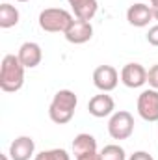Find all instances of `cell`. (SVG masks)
Returning <instances> with one entry per match:
<instances>
[{
  "mask_svg": "<svg viewBox=\"0 0 158 160\" xmlns=\"http://www.w3.org/2000/svg\"><path fill=\"white\" fill-rule=\"evenodd\" d=\"M34 160H71V155L65 149H47L37 153Z\"/></svg>",
  "mask_w": 158,
  "mask_h": 160,
  "instance_id": "cell-17",
  "label": "cell"
},
{
  "mask_svg": "<svg viewBox=\"0 0 158 160\" xmlns=\"http://www.w3.org/2000/svg\"><path fill=\"white\" fill-rule=\"evenodd\" d=\"M19 19H21V13L15 6L4 2L0 4V28H13L19 24Z\"/></svg>",
  "mask_w": 158,
  "mask_h": 160,
  "instance_id": "cell-15",
  "label": "cell"
},
{
  "mask_svg": "<svg viewBox=\"0 0 158 160\" xmlns=\"http://www.w3.org/2000/svg\"><path fill=\"white\" fill-rule=\"evenodd\" d=\"M17 56H19L21 63H22L26 69H34V67L39 65L41 60H43V50H41V47L37 45V43H34V41H26V43L21 45Z\"/></svg>",
  "mask_w": 158,
  "mask_h": 160,
  "instance_id": "cell-12",
  "label": "cell"
},
{
  "mask_svg": "<svg viewBox=\"0 0 158 160\" xmlns=\"http://www.w3.org/2000/svg\"><path fill=\"white\" fill-rule=\"evenodd\" d=\"M134 132V118L126 110H119L110 116L108 121V134L114 140H128Z\"/></svg>",
  "mask_w": 158,
  "mask_h": 160,
  "instance_id": "cell-4",
  "label": "cell"
},
{
  "mask_svg": "<svg viewBox=\"0 0 158 160\" xmlns=\"http://www.w3.org/2000/svg\"><path fill=\"white\" fill-rule=\"evenodd\" d=\"M151 8H158V0H151Z\"/></svg>",
  "mask_w": 158,
  "mask_h": 160,
  "instance_id": "cell-23",
  "label": "cell"
},
{
  "mask_svg": "<svg viewBox=\"0 0 158 160\" xmlns=\"http://www.w3.org/2000/svg\"><path fill=\"white\" fill-rule=\"evenodd\" d=\"M147 41H149V45L158 47V24H155V26L149 28V32H147Z\"/></svg>",
  "mask_w": 158,
  "mask_h": 160,
  "instance_id": "cell-19",
  "label": "cell"
},
{
  "mask_svg": "<svg viewBox=\"0 0 158 160\" xmlns=\"http://www.w3.org/2000/svg\"><path fill=\"white\" fill-rule=\"evenodd\" d=\"M128 160H155L147 151H136V153H132L130 157H128Z\"/></svg>",
  "mask_w": 158,
  "mask_h": 160,
  "instance_id": "cell-20",
  "label": "cell"
},
{
  "mask_svg": "<svg viewBox=\"0 0 158 160\" xmlns=\"http://www.w3.org/2000/svg\"><path fill=\"white\" fill-rule=\"evenodd\" d=\"M65 39L73 45H84L93 38V26L89 21H82V19H77L71 22V26L65 30Z\"/></svg>",
  "mask_w": 158,
  "mask_h": 160,
  "instance_id": "cell-7",
  "label": "cell"
},
{
  "mask_svg": "<svg viewBox=\"0 0 158 160\" xmlns=\"http://www.w3.org/2000/svg\"><path fill=\"white\" fill-rule=\"evenodd\" d=\"M17 2H28V0H17Z\"/></svg>",
  "mask_w": 158,
  "mask_h": 160,
  "instance_id": "cell-25",
  "label": "cell"
},
{
  "mask_svg": "<svg viewBox=\"0 0 158 160\" xmlns=\"http://www.w3.org/2000/svg\"><path fill=\"white\" fill-rule=\"evenodd\" d=\"M7 155L11 160H30L36 155V142L30 136H19L11 142Z\"/></svg>",
  "mask_w": 158,
  "mask_h": 160,
  "instance_id": "cell-10",
  "label": "cell"
},
{
  "mask_svg": "<svg viewBox=\"0 0 158 160\" xmlns=\"http://www.w3.org/2000/svg\"><path fill=\"white\" fill-rule=\"evenodd\" d=\"M147 82L153 89H158V63H155L149 71H147Z\"/></svg>",
  "mask_w": 158,
  "mask_h": 160,
  "instance_id": "cell-18",
  "label": "cell"
},
{
  "mask_svg": "<svg viewBox=\"0 0 158 160\" xmlns=\"http://www.w3.org/2000/svg\"><path fill=\"white\" fill-rule=\"evenodd\" d=\"M101 158L102 160H126V153H125V149L121 145L110 143V145H104L102 147Z\"/></svg>",
  "mask_w": 158,
  "mask_h": 160,
  "instance_id": "cell-16",
  "label": "cell"
},
{
  "mask_svg": "<svg viewBox=\"0 0 158 160\" xmlns=\"http://www.w3.org/2000/svg\"><path fill=\"white\" fill-rule=\"evenodd\" d=\"M77 104H78V97L75 95V91L60 89L52 97V102L48 106V118L56 125H67L75 116Z\"/></svg>",
  "mask_w": 158,
  "mask_h": 160,
  "instance_id": "cell-2",
  "label": "cell"
},
{
  "mask_svg": "<svg viewBox=\"0 0 158 160\" xmlns=\"http://www.w3.org/2000/svg\"><path fill=\"white\" fill-rule=\"evenodd\" d=\"M138 114L143 121H158V89H143L138 97Z\"/></svg>",
  "mask_w": 158,
  "mask_h": 160,
  "instance_id": "cell-5",
  "label": "cell"
},
{
  "mask_svg": "<svg viewBox=\"0 0 158 160\" xmlns=\"http://www.w3.org/2000/svg\"><path fill=\"white\" fill-rule=\"evenodd\" d=\"M77 160H102V158H101V153H89V155L78 157Z\"/></svg>",
  "mask_w": 158,
  "mask_h": 160,
  "instance_id": "cell-21",
  "label": "cell"
},
{
  "mask_svg": "<svg viewBox=\"0 0 158 160\" xmlns=\"http://www.w3.org/2000/svg\"><path fill=\"white\" fill-rule=\"evenodd\" d=\"M0 158H2V160H9L11 157H7V155H0Z\"/></svg>",
  "mask_w": 158,
  "mask_h": 160,
  "instance_id": "cell-24",
  "label": "cell"
},
{
  "mask_svg": "<svg viewBox=\"0 0 158 160\" xmlns=\"http://www.w3.org/2000/svg\"><path fill=\"white\" fill-rule=\"evenodd\" d=\"M24 65L17 54H6L0 65V89L6 93H15L24 84Z\"/></svg>",
  "mask_w": 158,
  "mask_h": 160,
  "instance_id": "cell-1",
  "label": "cell"
},
{
  "mask_svg": "<svg viewBox=\"0 0 158 160\" xmlns=\"http://www.w3.org/2000/svg\"><path fill=\"white\" fill-rule=\"evenodd\" d=\"M75 17L63 8H47L39 13V28L48 34H65Z\"/></svg>",
  "mask_w": 158,
  "mask_h": 160,
  "instance_id": "cell-3",
  "label": "cell"
},
{
  "mask_svg": "<svg viewBox=\"0 0 158 160\" xmlns=\"http://www.w3.org/2000/svg\"><path fill=\"white\" fill-rule=\"evenodd\" d=\"M153 19H155V17H153V8L147 6V4L138 2V4H132V6L126 9V21H128V24H132V26H136V28L147 26Z\"/></svg>",
  "mask_w": 158,
  "mask_h": 160,
  "instance_id": "cell-11",
  "label": "cell"
},
{
  "mask_svg": "<svg viewBox=\"0 0 158 160\" xmlns=\"http://www.w3.org/2000/svg\"><path fill=\"white\" fill-rule=\"evenodd\" d=\"M121 82L130 89L141 88L147 82V69L141 63H126L121 69Z\"/></svg>",
  "mask_w": 158,
  "mask_h": 160,
  "instance_id": "cell-8",
  "label": "cell"
},
{
  "mask_svg": "<svg viewBox=\"0 0 158 160\" xmlns=\"http://www.w3.org/2000/svg\"><path fill=\"white\" fill-rule=\"evenodd\" d=\"M89 153H97V140L87 132L77 134L75 140H73V155H75V158L89 155Z\"/></svg>",
  "mask_w": 158,
  "mask_h": 160,
  "instance_id": "cell-13",
  "label": "cell"
},
{
  "mask_svg": "<svg viewBox=\"0 0 158 160\" xmlns=\"http://www.w3.org/2000/svg\"><path fill=\"white\" fill-rule=\"evenodd\" d=\"M153 17L158 21V8H153Z\"/></svg>",
  "mask_w": 158,
  "mask_h": 160,
  "instance_id": "cell-22",
  "label": "cell"
},
{
  "mask_svg": "<svg viewBox=\"0 0 158 160\" xmlns=\"http://www.w3.org/2000/svg\"><path fill=\"white\" fill-rule=\"evenodd\" d=\"M75 17L82 19V21H91L99 9V4L97 0H67Z\"/></svg>",
  "mask_w": 158,
  "mask_h": 160,
  "instance_id": "cell-14",
  "label": "cell"
},
{
  "mask_svg": "<svg viewBox=\"0 0 158 160\" xmlns=\"http://www.w3.org/2000/svg\"><path fill=\"white\" fill-rule=\"evenodd\" d=\"M87 110H89V114L93 116V118H108V116H112L114 114V110H116V102H114V99L108 95V93H99V95H93L91 99H89V102H87Z\"/></svg>",
  "mask_w": 158,
  "mask_h": 160,
  "instance_id": "cell-9",
  "label": "cell"
},
{
  "mask_svg": "<svg viewBox=\"0 0 158 160\" xmlns=\"http://www.w3.org/2000/svg\"><path fill=\"white\" fill-rule=\"evenodd\" d=\"M119 82V73L114 65H99L95 71H93V84L97 89L108 93V91H114L117 88Z\"/></svg>",
  "mask_w": 158,
  "mask_h": 160,
  "instance_id": "cell-6",
  "label": "cell"
}]
</instances>
